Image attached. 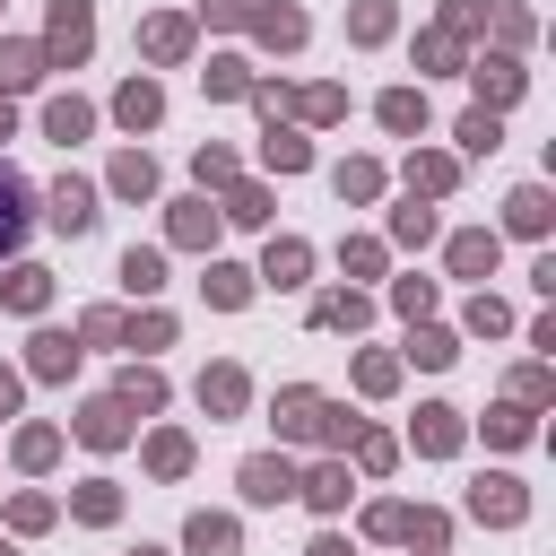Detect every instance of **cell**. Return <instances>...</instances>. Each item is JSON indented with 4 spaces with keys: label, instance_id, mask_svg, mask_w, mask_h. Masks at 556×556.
Listing matches in <instances>:
<instances>
[{
    "label": "cell",
    "instance_id": "cell-30",
    "mask_svg": "<svg viewBox=\"0 0 556 556\" xmlns=\"http://www.w3.org/2000/svg\"><path fill=\"white\" fill-rule=\"evenodd\" d=\"M208 304H226V313H235V304H252V269L217 261V269H208Z\"/></svg>",
    "mask_w": 556,
    "mask_h": 556
},
{
    "label": "cell",
    "instance_id": "cell-8",
    "mask_svg": "<svg viewBox=\"0 0 556 556\" xmlns=\"http://www.w3.org/2000/svg\"><path fill=\"white\" fill-rule=\"evenodd\" d=\"M243 495H252V504H287V495H295V460H278V452L243 460Z\"/></svg>",
    "mask_w": 556,
    "mask_h": 556
},
{
    "label": "cell",
    "instance_id": "cell-49",
    "mask_svg": "<svg viewBox=\"0 0 556 556\" xmlns=\"http://www.w3.org/2000/svg\"><path fill=\"white\" fill-rule=\"evenodd\" d=\"M547 391H556V382H547V365H521V374H513V400H521V408H539Z\"/></svg>",
    "mask_w": 556,
    "mask_h": 556
},
{
    "label": "cell",
    "instance_id": "cell-46",
    "mask_svg": "<svg viewBox=\"0 0 556 556\" xmlns=\"http://www.w3.org/2000/svg\"><path fill=\"white\" fill-rule=\"evenodd\" d=\"M417 61H434V70H452V61H460V35H443V26H434V35H417Z\"/></svg>",
    "mask_w": 556,
    "mask_h": 556
},
{
    "label": "cell",
    "instance_id": "cell-36",
    "mask_svg": "<svg viewBox=\"0 0 556 556\" xmlns=\"http://www.w3.org/2000/svg\"><path fill=\"white\" fill-rule=\"evenodd\" d=\"M226 217H235V226H261V217H269L261 182H226Z\"/></svg>",
    "mask_w": 556,
    "mask_h": 556
},
{
    "label": "cell",
    "instance_id": "cell-45",
    "mask_svg": "<svg viewBox=\"0 0 556 556\" xmlns=\"http://www.w3.org/2000/svg\"><path fill=\"white\" fill-rule=\"evenodd\" d=\"M495 139H504V130H495V113H460V148H469V156H486Z\"/></svg>",
    "mask_w": 556,
    "mask_h": 556
},
{
    "label": "cell",
    "instance_id": "cell-25",
    "mask_svg": "<svg viewBox=\"0 0 556 556\" xmlns=\"http://www.w3.org/2000/svg\"><path fill=\"white\" fill-rule=\"evenodd\" d=\"M452 269H460V278H486V269H495V235H478V226L452 235Z\"/></svg>",
    "mask_w": 556,
    "mask_h": 556
},
{
    "label": "cell",
    "instance_id": "cell-21",
    "mask_svg": "<svg viewBox=\"0 0 556 556\" xmlns=\"http://www.w3.org/2000/svg\"><path fill=\"white\" fill-rule=\"evenodd\" d=\"M295 495H304V504H321V513H339V504H348V469H339V460H321L313 478H295Z\"/></svg>",
    "mask_w": 556,
    "mask_h": 556
},
{
    "label": "cell",
    "instance_id": "cell-56",
    "mask_svg": "<svg viewBox=\"0 0 556 556\" xmlns=\"http://www.w3.org/2000/svg\"><path fill=\"white\" fill-rule=\"evenodd\" d=\"M304 556H348V539H313V547H304Z\"/></svg>",
    "mask_w": 556,
    "mask_h": 556
},
{
    "label": "cell",
    "instance_id": "cell-34",
    "mask_svg": "<svg viewBox=\"0 0 556 556\" xmlns=\"http://www.w3.org/2000/svg\"><path fill=\"white\" fill-rule=\"evenodd\" d=\"M148 469H156V478H182V469H191V443H182V434H148Z\"/></svg>",
    "mask_w": 556,
    "mask_h": 556
},
{
    "label": "cell",
    "instance_id": "cell-22",
    "mask_svg": "<svg viewBox=\"0 0 556 556\" xmlns=\"http://www.w3.org/2000/svg\"><path fill=\"white\" fill-rule=\"evenodd\" d=\"M139 43H148V61H182V52H191V26H182V17H148Z\"/></svg>",
    "mask_w": 556,
    "mask_h": 556
},
{
    "label": "cell",
    "instance_id": "cell-17",
    "mask_svg": "<svg viewBox=\"0 0 556 556\" xmlns=\"http://www.w3.org/2000/svg\"><path fill=\"white\" fill-rule=\"evenodd\" d=\"M35 78H43V43H0V96H17Z\"/></svg>",
    "mask_w": 556,
    "mask_h": 556
},
{
    "label": "cell",
    "instance_id": "cell-1",
    "mask_svg": "<svg viewBox=\"0 0 556 556\" xmlns=\"http://www.w3.org/2000/svg\"><path fill=\"white\" fill-rule=\"evenodd\" d=\"M278 434H287V443H348L356 417H348L339 400H321V391L295 382V391H278Z\"/></svg>",
    "mask_w": 556,
    "mask_h": 556
},
{
    "label": "cell",
    "instance_id": "cell-12",
    "mask_svg": "<svg viewBox=\"0 0 556 556\" xmlns=\"http://www.w3.org/2000/svg\"><path fill=\"white\" fill-rule=\"evenodd\" d=\"M113 113H122V130H148V122L165 113V87H156V78H130V87L113 96Z\"/></svg>",
    "mask_w": 556,
    "mask_h": 556
},
{
    "label": "cell",
    "instance_id": "cell-52",
    "mask_svg": "<svg viewBox=\"0 0 556 556\" xmlns=\"http://www.w3.org/2000/svg\"><path fill=\"white\" fill-rule=\"evenodd\" d=\"M9 521H17V530H43V521H52V504H43V495H17V504H9Z\"/></svg>",
    "mask_w": 556,
    "mask_h": 556
},
{
    "label": "cell",
    "instance_id": "cell-29",
    "mask_svg": "<svg viewBox=\"0 0 556 556\" xmlns=\"http://www.w3.org/2000/svg\"><path fill=\"white\" fill-rule=\"evenodd\" d=\"M261 156H269L278 174H304V165H313V148H304L295 130H278V122H269V139H261Z\"/></svg>",
    "mask_w": 556,
    "mask_h": 556
},
{
    "label": "cell",
    "instance_id": "cell-33",
    "mask_svg": "<svg viewBox=\"0 0 556 556\" xmlns=\"http://www.w3.org/2000/svg\"><path fill=\"white\" fill-rule=\"evenodd\" d=\"M530 434H539V426H530V408H521V400H504V408L486 417V443H530Z\"/></svg>",
    "mask_w": 556,
    "mask_h": 556
},
{
    "label": "cell",
    "instance_id": "cell-18",
    "mask_svg": "<svg viewBox=\"0 0 556 556\" xmlns=\"http://www.w3.org/2000/svg\"><path fill=\"white\" fill-rule=\"evenodd\" d=\"M113 191H122V200H148V191H156V165H148V148H122V156H113Z\"/></svg>",
    "mask_w": 556,
    "mask_h": 556
},
{
    "label": "cell",
    "instance_id": "cell-38",
    "mask_svg": "<svg viewBox=\"0 0 556 556\" xmlns=\"http://www.w3.org/2000/svg\"><path fill=\"white\" fill-rule=\"evenodd\" d=\"M52 452H61L52 426H26V434H17V469H52Z\"/></svg>",
    "mask_w": 556,
    "mask_h": 556
},
{
    "label": "cell",
    "instance_id": "cell-23",
    "mask_svg": "<svg viewBox=\"0 0 556 556\" xmlns=\"http://www.w3.org/2000/svg\"><path fill=\"white\" fill-rule=\"evenodd\" d=\"M382 130H400V139L426 130V96H417V87H391V96H382Z\"/></svg>",
    "mask_w": 556,
    "mask_h": 556
},
{
    "label": "cell",
    "instance_id": "cell-6",
    "mask_svg": "<svg viewBox=\"0 0 556 556\" xmlns=\"http://www.w3.org/2000/svg\"><path fill=\"white\" fill-rule=\"evenodd\" d=\"M460 182V156H443V148H417L408 156V200H443Z\"/></svg>",
    "mask_w": 556,
    "mask_h": 556
},
{
    "label": "cell",
    "instance_id": "cell-27",
    "mask_svg": "<svg viewBox=\"0 0 556 556\" xmlns=\"http://www.w3.org/2000/svg\"><path fill=\"white\" fill-rule=\"evenodd\" d=\"M122 287H130V295H156V287H165V252H139V243H130V252H122Z\"/></svg>",
    "mask_w": 556,
    "mask_h": 556
},
{
    "label": "cell",
    "instance_id": "cell-58",
    "mask_svg": "<svg viewBox=\"0 0 556 556\" xmlns=\"http://www.w3.org/2000/svg\"><path fill=\"white\" fill-rule=\"evenodd\" d=\"M0 556H17V547H9V539H0Z\"/></svg>",
    "mask_w": 556,
    "mask_h": 556
},
{
    "label": "cell",
    "instance_id": "cell-53",
    "mask_svg": "<svg viewBox=\"0 0 556 556\" xmlns=\"http://www.w3.org/2000/svg\"><path fill=\"white\" fill-rule=\"evenodd\" d=\"M478 17H486V9H478V0H443V35H469V26H478Z\"/></svg>",
    "mask_w": 556,
    "mask_h": 556
},
{
    "label": "cell",
    "instance_id": "cell-32",
    "mask_svg": "<svg viewBox=\"0 0 556 556\" xmlns=\"http://www.w3.org/2000/svg\"><path fill=\"white\" fill-rule=\"evenodd\" d=\"M113 400H122V408H139V417H148V408H165V382H156V374H148V365H130V374H122V391H113Z\"/></svg>",
    "mask_w": 556,
    "mask_h": 556
},
{
    "label": "cell",
    "instance_id": "cell-14",
    "mask_svg": "<svg viewBox=\"0 0 556 556\" xmlns=\"http://www.w3.org/2000/svg\"><path fill=\"white\" fill-rule=\"evenodd\" d=\"M26 365H35L43 382H61V374L78 365V339H70V330H35V356H26Z\"/></svg>",
    "mask_w": 556,
    "mask_h": 556
},
{
    "label": "cell",
    "instance_id": "cell-2",
    "mask_svg": "<svg viewBox=\"0 0 556 556\" xmlns=\"http://www.w3.org/2000/svg\"><path fill=\"white\" fill-rule=\"evenodd\" d=\"M87 43H96L87 0H52V26H43V70H52V61H61V70H78V61H87Z\"/></svg>",
    "mask_w": 556,
    "mask_h": 556
},
{
    "label": "cell",
    "instance_id": "cell-11",
    "mask_svg": "<svg viewBox=\"0 0 556 556\" xmlns=\"http://www.w3.org/2000/svg\"><path fill=\"white\" fill-rule=\"evenodd\" d=\"M252 400V382H243V365H208L200 374V408H217V417H235Z\"/></svg>",
    "mask_w": 556,
    "mask_h": 556
},
{
    "label": "cell",
    "instance_id": "cell-41",
    "mask_svg": "<svg viewBox=\"0 0 556 556\" xmlns=\"http://www.w3.org/2000/svg\"><path fill=\"white\" fill-rule=\"evenodd\" d=\"M200 78H208V96H252V70L243 61H208Z\"/></svg>",
    "mask_w": 556,
    "mask_h": 556
},
{
    "label": "cell",
    "instance_id": "cell-44",
    "mask_svg": "<svg viewBox=\"0 0 556 556\" xmlns=\"http://www.w3.org/2000/svg\"><path fill=\"white\" fill-rule=\"evenodd\" d=\"M443 530H452L443 513H408V521H400V539H408V547H426V556L443 547Z\"/></svg>",
    "mask_w": 556,
    "mask_h": 556
},
{
    "label": "cell",
    "instance_id": "cell-28",
    "mask_svg": "<svg viewBox=\"0 0 556 556\" xmlns=\"http://www.w3.org/2000/svg\"><path fill=\"white\" fill-rule=\"evenodd\" d=\"M313 321H321V330H365V295H356V287H339V295H321V304H313Z\"/></svg>",
    "mask_w": 556,
    "mask_h": 556
},
{
    "label": "cell",
    "instance_id": "cell-19",
    "mask_svg": "<svg viewBox=\"0 0 556 556\" xmlns=\"http://www.w3.org/2000/svg\"><path fill=\"white\" fill-rule=\"evenodd\" d=\"M504 226H513V235H547V191H539V182H521V191L504 200Z\"/></svg>",
    "mask_w": 556,
    "mask_h": 556
},
{
    "label": "cell",
    "instance_id": "cell-26",
    "mask_svg": "<svg viewBox=\"0 0 556 556\" xmlns=\"http://www.w3.org/2000/svg\"><path fill=\"white\" fill-rule=\"evenodd\" d=\"M304 269H313V252H304L295 235H278V243H269V261H261V278H278V287H295Z\"/></svg>",
    "mask_w": 556,
    "mask_h": 556
},
{
    "label": "cell",
    "instance_id": "cell-47",
    "mask_svg": "<svg viewBox=\"0 0 556 556\" xmlns=\"http://www.w3.org/2000/svg\"><path fill=\"white\" fill-rule=\"evenodd\" d=\"M122 339H130V348H165V339H174V321H165V313H148V321H122Z\"/></svg>",
    "mask_w": 556,
    "mask_h": 556
},
{
    "label": "cell",
    "instance_id": "cell-42",
    "mask_svg": "<svg viewBox=\"0 0 556 556\" xmlns=\"http://www.w3.org/2000/svg\"><path fill=\"white\" fill-rule=\"evenodd\" d=\"M391 235H400V243H434V208H417V200L391 208Z\"/></svg>",
    "mask_w": 556,
    "mask_h": 556
},
{
    "label": "cell",
    "instance_id": "cell-37",
    "mask_svg": "<svg viewBox=\"0 0 556 556\" xmlns=\"http://www.w3.org/2000/svg\"><path fill=\"white\" fill-rule=\"evenodd\" d=\"M460 321H469L478 339H504V330H513V313H504L495 295H469V313H460Z\"/></svg>",
    "mask_w": 556,
    "mask_h": 556
},
{
    "label": "cell",
    "instance_id": "cell-43",
    "mask_svg": "<svg viewBox=\"0 0 556 556\" xmlns=\"http://www.w3.org/2000/svg\"><path fill=\"white\" fill-rule=\"evenodd\" d=\"M391 460H400V443H391V434H374V426H365V434H356V469H374V478H382V469H391Z\"/></svg>",
    "mask_w": 556,
    "mask_h": 556
},
{
    "label": "cell",
    "instance_id": "cell-51",
    "mask_svg": "<svg viewBox=\"0 0 556 556\" xmlns=\"http://www.w3.org/2000/svg\"><path fill=\"white\" fill-rule=\"evenodd\" d=\"M208 182H235V156H226V148H200V191H208Z\"/></svg>",
    "mask_w": 556,
    "mask_h": 556
},
{
    "label": "cell",
    "instance_id": "cell-13",
    "mask_svg": "<svg viewBox=\"0 0 556 556\" xmlns=\"http://www.w3.org/2000/svg\"><path fill=\"white\" fill-rule=\"evenodd\" d=\"M43 130L70 148V139H87V130H96V104H78V96H52V104H43Z\"/></svg>",
    "mask_w": 556,
    "mask_h": 556
},
{
    "label": "cell",
    "instance_id": "cell-59",
    "mask_svg": "<svg viewBox=\"0 0 556 556\" xmlns=\"http://www.w3.org/2000/svg\"><path fill=\"white\" fill-rule=\"evenodd\" d=\"M139 556H156V547H139Z\"/></svg>",
    "mask_w": 556,
    "mask_h": 556
},
{
    "label": "cell",
    "instance_id": "cell-9",
    "mask_svg": "<svg viewBox=\"0 0 556 556\" xmlns=\"http://www.w3.org/2000/svg\"><path fill=\"white\" fill-rule=\"evenodd\" d=\"M26 226H35V191L0 165V252H17V243H26Z\"/></svg>",
    "mask_w": 556,
    "mask_h": 556
},
{
    "label": "cell",
    "instance_id": "cell-35",
    "mask_svg": "<svg viewBox=\"0 0 556 556\" xmlns=\"http://www.w3.org/2000/svg\"><path fill=\"white\" fill-rule=\"evenodd\" d=\"M374 191H382V165L348 156V165H339V200H374Z\"/></svg>",
    "mask_w": 556,
    "mask_h": 556
},
{
    "label": "cell",
    "instance_id": "cell-3",
    "mask_svg": "<svg viewBox=\"0 0 556 556\" xmlns=\"http://www.w3.org/2000/svg\"><path fill=\"white\" fill-rule=\"evenodd\" d=\"M469 513L495 521V530H513V521L530 513V495H521V478H478V486H469Z\"/></svg>",
    "mask_w": 556,
    "mask_h": 556
},
{
    "label": "cell",
    "instance_id": "cell-57",
    "mask_svg": "<svg viewBox=\"0 0 556 556\" xmlns=\"http://www.w3.org/2000/svg\"><path fill=\"white\" fill-rule=\"evenodd\" d=\"M0 139H9V96H0Z\"/></svg>",
    "mask_w": 556,
    "mask_h": 556
},
{
    "label": "cell",
    "instance_id": "cell-20",
    "mask_svg": "<svg viewBox=\"0 0 556 556\" xmlns=\"http://www.w3.org/2000/svg\"><path fill=\"white\" fill-rule=\"evenodd\" d=\"M43 295H52V269H9V287H0L9 313H43Z\"/></svg>",
    "mask_w": 556,
    "mask_h": 556
},
{
    "label": "cell",
    "instance_id": "cell-24",
    "mask_svg": "<svg viewBox=\"0 0 556 556\" xmlns=\"http://www.w3.org/2000/svg\"><path fill=\"white\" fill-rule=\"evenodd\" d=\"M174 243H217V208L208 200H174Z\"/></svg>",
    "mask_w": 556,
    "mask_h": 556
},
{
    "label": "cell",
    "instance_id": "cell-54",
    "mask_svg": "<svg viewBox=\"0 0 556 556\" xmlns=\"http://www.w3.org/2000/svg\"><path fill=\"white\" fill-rule=\"evenodd\" d=\"M78 339H96V348H104V339H122V313H87V321H78Z\"/></svg>",
    "mask_w": 556,
    "mask_h": 556
},
{
    "label": "cell",
    "instance_id": "cell-16",
    "mask_svg": "<svg viewBox=\"0 0 556 556\" xmlns=\"http://www.w3.org/2000/svg\"><path fill=\"white\" fill-rule=\"evenodd\" d=\"M182 547H191V556H235V521H226V513H191Z\"/></svg>",
    "mask_w": 556,
    "mask_h": 556
},
{
    "label": "cell",
    "instance_id": "cell-10",
    "mask_svg": "<svg viewBox=\"0 0 556 556\" xmlns=\"http://www.w3.org/2000/svg\"><path fill=\"white\" fill-rule=\"evenodd\" d=\"M235 26H252V35H261V43H278V52H295V43H304V9H252V0H243V17H235Z\"/></svg>",
    "mask_w": 556,
    "mask_h": 556
},
{
    "label": "cell",
    "instance_id": "cell-5",
    "mask_svg": "<svg viewBox=\"0 0 556 556\" xmlns=\"http://www.w3.org/2000/svg\"><path fill=\"white\" fill-rule=\"evenodd\" d=\"M43 217H52L61 235H87V226H96V182L61 174V182H52V208H43Z\"/></svg>",
    "mask_w": 556,
    "mask_h": 556
},
{
    "label": "cell",
    "instance_id": "cell-31",
    "mask_svg": "<svg viewBox=\"0 0 556 556\" xmlns=\"http://www.w3.org/2000/svg\"><path fill=\"white\" fill-rule=\"evenodd\" d=\"M408 356H417V365H452V356H460V339H452V330H434V321H417V330H408Z\"/></svg>",
    "mask_w": 556,
    "mask_h": 556
},
{
    "label": "cell",
    "instance_id": "cell-48",
    "mask_svg": "<svg viewBox=\"0 0 556 556\" xmlns=\"http://www.w3.org/2000/svg\"><path fill=\"white\" fill-rule=\"evenodd\" d=\"M391 382H400L391 356H356V391H391Z\"/></svg>",
    "mask_w": 556,
    "mask_h": 556
},
{
    "label": "cell",
    "instance_id": "cell-7",
    "mask_svg": "<svg viewBox=\"0 0 556 556\" xmlns=\"http://www.w3.org/2000/svg\"><path fill=\"white\" fill-rule=\"evenodd\" d=\"M78 443H96V452L130 443V408H122V400H87V408H78Z\"/></svg>",
    "mask_w": 556,
    "mask_h": 556
},
{
    "label": "cell",
    "instance_id": "cell-55",
    "mask_svg": "<svg viewBox=\"0 0 556 556\" xmlns=\"http://www.w3.org/2000/svg\"><path fill=\"white\" fill-rule=\"evenodd\" d=\"M9 408H17V374L0 365V417H9Z\"/></svg>",
    "mask_w": 556,
    "mask_h": 556
},
{
    "label": "cell",
    "instance_id": "cell-15",
    "mask_svg": "<svg viewBox=\"0 0 556 556\" xmlns=\"http://www.w3.org/2000/svg\"><path fill=\"white\" fill-rule=\"evenodd\" d=\"M417 452H460V408H417Z\"/></svg>",
    "mask_w": 556,
    "mask_h": 556
},
{
    "label": "cell",
    "instance_id": "cell-4",
    "mask_svg": "<svg viewBox=\"0 0 556 556\" xmlns=\"http://www.w3.org/2000/svg\"><path fill=\"white\" fill-rule=\"evenodd\" d=\"M469 78H478V113H495V104H513V96H521V61H513V52H478V70H469Z\"/></svg>",
    "mask_w": 556,
    "mask_h": 556
},
{
    "label": "cell",
    "instance_id": "cell-39",
    "mask_svg": "<svg viewBox=\"0 0 556 556\" xmlns=\"http://www.w3.org/2000/svg\"><path fill=\"white\" fill-rule=\"evenodd\" d=\"M113 513H122L113 478H87V486H78V521H113Z\"/></svg>",
    "mask_w": 556,
    "mask_h": 556
},
{
    "label": "cell",
    "instance_id": "cell-40",
    "mask_svg": "<svg viewBox=\"0 0 556 556\" xmlns=\"http://www.w3.org/2000/svg\"><path fill=\"white\" fill-rule=\"evenodd\" d=\"M348 35H356V43H382V35H391V0H356Z\"/></svg>",
    "mask_w": 556,
    "mask_h": 556
},
{
    "label": "cell",
    "instance_id": "cell-50",
    "mask_svg": "<svg viewBox=\"0 0 556 556\" xmlns=\"http://www.w3.org/2000/svg\"><path fill=\"white\" fill-rule=\"evenodd\" d=\"M391 304H400V313H408V321H417V313H426V304H434V287H426V278H400V287H391Z\"/></svg>",
    "mask_w": 556,
    "mask_h": 556
}]
</instances>
